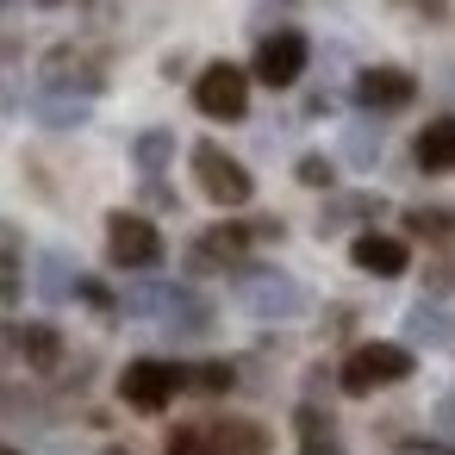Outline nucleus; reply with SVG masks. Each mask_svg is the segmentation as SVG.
Segmentation results:
<instances>
[{
  "mask_svg": "<svg viewBox=\"0 0 455 455\" xmlns=\"http://www.w3.org/2000/svg\"><path fill=\"white\" fill-rule=\"evenodd\" d=\"M275 436L256 418H194L169 430V455H268Z\"/></svg>",
  "mask_w": 455,
  "mask_h": 455,
  "instance_id": "f257e3e1",
  "label": "nucleus"
},
{
  "mask_svg": "<svg viewBox=\"0 0 455 455\" xmlns=\"http://www.w3.org/2000/svg\"><path fill=\"white\" fill-rule=\"evenodd\" d=\"M125 312H138V318H163V324L181 331V337L212 331V306H206L200 293L175 287V281H138V287L125 293Z\"/></svg>",
  "mask_w": 455,
  "mask_h": 455,
  "instance_id": "f03ea898",
  "label": "nucleus"
},
{
  "mask_svg": "<svg viewBox=\"0 0 455 455\" xmlns=\"http://www.w3.org/2000/svg\"><path fill=\"white\" fill-rule=\"evenodd\" d=\"M237 306L250 312V318H268V324H281V318H299L312 299H306V287L293 281V275H281V268H237Z\"/></svg>",
  "mask_w": 455,
  "mask_h": 455,
  "instance_id": "7ed1b4c3",
  "label": "nucleus"
},
{
  "mask_svg": "<svg viewBox=\"0 0 455 455\" xmlns=\"http://www.w3.org/2000/svg\"><path fill=\"white\" fill-rule=\"evenodd\" d=\"M418 362H411V349L405 343H355L349 355H343V393H355V399H368V393H380V387H399L405 374H411Z\"/></svg>",
  "mask_w": 455,
  "mask_h": 455,
  "instance_id": "20e7f679",
  "label": "nucleus"
},
{
  "mask_svg": "<svg viewBox=\"0 0 455 455\" xmlns=\"http://www.w3.org/2000/svg\"><path fill=\"white\" fill-rule=\"evenodd\" d=\"M107 256H113V268H125V275H150L169 250H163V231H156L150 219L113 212V219H107Z\"/></svg>",
  "mask_w": 455,
  "mask_h": 455,
  "instance_id": "39448f33",
  "label": "nucleus"
},
{
  "mask_svg": "<svg viewBox=\"0 0 455 455\" xmlns=\"http://www.w3.org/2000/svg\"><path fill=\"white\" fill-rule=\"evenodd\" d=\"M194 181H200V194L212 206H250V194H256L250 169L219 144H194Z\"/></svg>",
  "mask_w": 455,
  "mask_h": 455,
  "instance_id": "423d86ee",
  "label": "nucleus"
},
{
  "mask_svg": "<svg viewBox=\"0 0 455 455\" xmlns=\"http://www.w3.org/2000/svg\"><path fill=\"white\" fill-rule=\"evenodd\" d=\"M194 107H200L206 119L237 125V119L250 113V76H243L237 63H206V69L194 76Z\"/></svg>",
  "mask_w": 455,
  "mask_h": 455,
  "instance_id": "0eeeda50",
  "label": "nucleus"
},
{
  "mask_svg": "<svg viewBox=\"0 0 455 455\" xmlns=\"http://www.w3.org/2000/svg\"><path fill=\"white\" fill-rule=\"evenodd\" d=\"M175 393H181V368L163 362V355H138V362H125V374H119V399H125L132 411H163Z\"/></svg>",
  "mask_w": 455,
  "mask_h": 455,
  "instance_id": "6e6552de",
  "label": "nucleus"
},
{
  "mask_svg": "<svg viewBox=\"0 0 455 455\" xmlns=\"http://www.w3.org/2000/svg\"><path fill=\"white\" fill-rule=\"evenodd\" d=\"M44 88H57V94H100L107 88V57L100 51H88V44H57L51 57H44Z\"/></svg>",
  "mask_w": 455,
  "mask_h": 455,
  "instance_id": "1a4fd4ad",
  "label": "nucleus"
},
{
  "mask_svg": "<svg viewBox=\"0 0 455 455\" xmlns=\"http://www.w3.org/2000/svg\"><path fill=\"white\" fill-rule=\"evenodd\" d=\"M250 250H256L250 225H212L188 243V275H237Z\"/></svg>",
  "mask_w": 455,
  "mask_h": 455,
  "instance_id": "9d476101",
  "label": "nucleus"
},
{
  "mask_svg": "<svg viewBox=\"0 0 455 455\" xmlns=\"http://www.w3.org/2000/svg\"><path fill=\"white\" fill-rule=\"evenodd\" d=\"M306 63H312V44H306V32H293V26H281V32H268V38L256 44V82H262V88H293V82L306 76Z\"/></svg>",
  "mask_w": 455,
  "mask_h": 455,
  "instance_id": "9b49d317",
  "label": "nucleus"
},
{
  "mask_svg": "<svg viewBox=\"0 0 455 455\" xmlns=\"http://www.w3.org/2000/svg\"><path fill=\"white\" fill-rule=\"evenodd\" d=\"M411 100H418V82H411L405 69H393V63H374V69H362V76H355V107H362V113H374V119L405 113Z\"/></svg>",
  "mask_w": 455,
  "mask_h": 455,
  "instance_id": "f8f14e48",
  "label": "nucleus"
},
{
  "mask_svg": "<svg viewBox=\"0 0 455 455\" xmlns=\"http://www.w3.org/2000/svg\"><path fill=\"white\" fill-rule=\"evenodd\" d=\"M349 262H355L362 275H374V281H399V275L411 268V250H405V237H387V231H355Z\"/></svg>",
  "mask_w": 455,
  "mask_h": 455,
  "instance_id": "ddd939ff",
  "label": "nucleus"
},
{
  "mask_svg": "<svg viewBox=\"0 0 455 455\" xmlns=\"http://www.w3.org/2000/svg\"><path fill=\"white\" fill-rule=\"evenodd\" d=\"M380 212H387L380 194H331L324 212H318V231L331 237V231H349V225H374Z\"/></svg>",
  "mask_w": 455,
  "mask_h": 455,
  "instance_id": "4468645a",
  "label": "nucleus"
},
{
  "mask_svg": "<svg viewBox=\"0 0 455 455\" xmlns=\"http://www.w3.org/2000/svg\"><path fill=\"white\" fill-rule=\"evenodd\" d=\"M449 343H455V318H449L443 306L418 299V306L405 312V349H449Z\"/></svg>",
  "mask_w": 455,
  "mask_h": 455,
  "instance_id": "2eb2a0df",
  "label": "nucleus"
},
{
  "mask_svg": "<svg viewBox=\"0 0 455 455\" xmlns=\"http://www.w3.org/2000/svg\"><path fill=\"white\" fill-rule=\"evenodd\" d=\"M411 156H418L424 175H455V113H449V119H430V125L418 132Z\"/></svg>",
  "mask_w": 455,
  "mask_h": 455,
  "instance_id": "dca6fc26",
  "label": "nucleus"
},
{
  "mask_svg": "<svg viewBox=\"0 0 455 455\" xmlns=\"http://www.w3.org/2000/svg\"><path fill=\"white\" fill-rule=\"evenodd\" d=\"M88 94H57V88H44L38 100H32V119L44 125V132H76V125H88Z\"/></svg>",
  "mask_w": 455,
  "mask_h": 455,
  "instance_id": "f3484780",
  "label": "nucleus"
},
{
  "mask_svg": "<svg viewBox=\"0 0 455 455\" xmlns=\"http://www.w3.org/2000/svg\"><path fill=\"white\" fill-rule=\"evenodd\" d=\"M20 362L38 368V374H57V362H63V331H57V324H20Z\"/></svg>",
  "mask_w": 455,
  "mask_h": 455,
  "instance_id": "a211bd4d",
  "label": "nucleus"
},
{
  "mask_svg": "<svg viewBox=\"0 0 455 455\" xmlns=\"http://www.w3.org/2000/svg\"><path fill=\"white\" fill-rule=\"evenodd\" d=\"M293 424H299V455H343V436H337L324 405H299Z\"/></svg>",
  "mask_w": 455,
  "mask_h": 455,
  "instance_id": "6ab92c4d",
  "label": "nucleus"
},
{
  "mask_svg": "<svg viewBox=\"0 0 455 455\" xmlns=\"http://www.w3.org/2000/svg\"><path fill=\"white\" fill-rule=\"evenodd\" d=\"M132 163H138L144 175H163V169L175 163V132H169V125H150V132H138V144H132Z\"/></svg>",
  "mask_w": 455,
  "mask_h": 455,
  "instance_id": "aec40b11",
  "label": "nucleus"
},
{
  "mask_svg": "<svg viewBox=\"0 0 455 455\" xmlns=\"http://www.w3.org/2000/svg\"><path fill=\"white\" fill-rule=\"evenodd\" d=\"M76 275H82V268H76V262H69L63 250H44V256H38V293H44L51 306L76 293Z\"/></svg>",
  "mask_w": 455,
  "mask_h": 455,
  "instance_id": "412c9836",
  "label": "nucleus"
},
{
  "mask_svg": "<svg viewBox=\"0 0 455 455\" xmlns=\"http://www.w3.org/2000/svg\"><path fill=\"white\" fill-rule=\"evenodd\" d=\"M405 231L424 237V243H455V212L449 206H411L405 212Z\"/></svg>",
  "mask_w": 455,
  "mask_h": 455,
  "instance_id": "4be33fe9",
  "label": "nucleus"
},
{
  "mask_svg": "<svg viewBox=\"0 0 455 455\" xmlns=\"http://www.w3.org/2000/svg\"><path fill=\"white\" fill-rule=\"evenodd\" d=\"M181 387L188 393H231L237 374H231V362H194V368H181Z\"/></svg>",
  "mask_w": 455,
  "mask_h": 455,
  "instance_id": "5701e85b",
  "label": "nucleus"
},
{
  "mask_svg": "<svg viewBox=\"0 0 455 455\" xmlns=\"http://www.w3.org/2000/svg\"><path fill=\"white\" fill-rule=\"evenodd\" d=\"M20 293H26V275H20L13 237H0V306H20Z\"/></svg>",
  "mask_w": 455,
  "mask_h": 455,
  "instance_id": "b1692460",
  "label": "nucleus"
},
{
  "mask_svg": "<svg viewBox=\"0 0 455 455\" xmlns=\"http://www.w3.org/2000/svg\"><path fill=\"white\" fill-rule=\"evenodd\" d=\"M343 156H349L355 169H368V163L380 156V132H368V125H349V138H343Z\"/></svg>",
  "mask_w": 455,
  "mask_h": 455,
  "instance_id": "393cba45",
  "label": "nucleus"
},
{
  "mask_svg": "<svg viewBox=\"0 0 455 455\" xmlns=\"http://www.w3.org/2000/svg\"><path fill=\"white\" fill-rule=\"evenodd\" d=\"M293 175H299V188H331V181H337L331 156H318V150H312V156H299V163H293Z\"/></svg>",
  "mask_w": 455,
  "mask_h": 455,
  "instance_id": "a878e982",
  "label": "nucleus"
},
{
  "mask_svg": "<svg viewBox=\"0 0 455 455\" xmlns=\"http://www.w3.org/2000/svg\"><path fill=\"white\" fill-rule=\"evenodd\" d=\"M399 13H411V20H424V26H443L449 20V0H393Z\"/></svg>",
  "mask_w": 455,
  "mask_h": 455,
  "instance_id": "bb28decb",
  "label": "nucleus"
},
{
  "mask_svg": "<svg viewBox=\"0 0 455 455\" xmlns=\"http://www.w3.org/2000/svg\"><path fill=\"white\" fill-rule=\"evenodd\" d=\"M76 293H82V299H88L94 312H119V299H113V293H107L100 281H88V275H76Z\"/></svg>",
  "mask_w": 455,
  "mask_h": 455,
  "instance_id": "cd10ccee",
  "label": "nucleus"
},
{
  "mask_svg": "<svg viewBox=\"0 0 455 455\" xmlns=\"http://www.w3.org/2000/svg\"><path fill=\"white\" fill-rule=\"evenodd\" d=\"M144 200H150V206H163V212H175V194H169L156 175H144Z\"/></svg>",
  "mask_w": 455,
  "mask_h": 455,
  "instance_id": "c85d7f7f",
  "label": "nucleus"
},
{
  "mask_svg": "<svg viewBox=\"0 0 455 455\" xmlns=\"http://www.w3.org/2000/svg\"><path fill=\"white\" fill-rule=\"evenodd\" d=\"M436 430H449V436H455V387L436 399Z\"/></svg>",
  "mask_w": 455,
  "mask_h": 455,
  "instance_id": "c756f323",
  "label": "nucleus"
},
{
  "mask_svg": "<svg viewBox=\"0 0 455 455\" xmlns=\"http://www.w3.org/2000/svg\"><path fill=\"white\" fill-rule=\"evenodd\" d=\"M0 362H20V324H0Z\"/></svg>",
  "mask_w": 455,
  "mask_h": 455,
  "instance_id": "7c9ffc66",
  "label": "nucleus"
},
{
  "mask_svg": "<svg viewBox=\"0 0 455 455\" xmlns=\"http://www.w3.org/2000/svg\"><path fill=\"white\" fill-rule=\"evenodd\" d=\"M100 455H132V449H125V443H107V449H100Z\"/></svg>",
  "mask_w": 455,
  "mask_h": 455,
  "instance_id": "2f4dec72",
  "label": "nucleus"
},
{
  "mask_svg": "<svg viewBox=\"0 0 455 455\" xmlns=\"http://www.w3.org/2000/svg\"><path fill=\"white\" fill-rule=\"evenodd\" d=\"M0 455H20V449H7V443H0Z\"/></svg>",
  "mask_w": 455,
  "mask_h": 455,
  "instance_id": "473e14b6",
  "label": "nucleus"
},
{
  "mask_svg": "<svg viewBox=\"0 0 455 455\" xmlns=\"http://www.w3.org/2000/svg\"><path fill=\"white\" fill-rule=\"evenodd\" d=\"M7 7H13V0H0V13H7Z\"/></svg>",
  "mask_w": 455,
  "mask_h": 455,
  "instance_id": "72a5a7b5",
  "label": "nucleus"
}]
</instances>
